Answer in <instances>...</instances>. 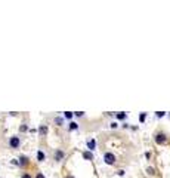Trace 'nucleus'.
Returning a JSON list of instances; mask_svg holds the SVG:
<instances>
[{"label": "nucleus", "mask_w": 170, "mask_h": 178, "mask_svg": "<svg viewBox=\"0 0 170 178\" xmlns=\"http://www.w3.org/2000/svg\"><path fill=\"white\" fill-rule=\"evenodd\" d=\"M25 131H27V126L22 125V126H21V132H25Z\"/></svg>", "instance_id": "nucleus-15"}, {"label": "nucleus", "mask_w": 170, "mask_h": 178, "mask_svg": "<svg viewBox=\"0 0 170 178\" xmlns=\"http://www.w3.org/2000/svg\"><path fill=\"white\" fill-rule=\"evenodd\" d=\"M62 158H64V153H62L61 150H58V151H56V154H55V159H56V160H61Z\"/></svg>", "instance_id": "nucleus-5"}, {"label": "nucleus", "mask_w": 170, "mask_h": 178, "mask_svg": "<svg viewBox=\"0 0 170 178\" xmlns=\"http://www.w3.org/2000/svg\"><path fill=\"white\" fill-rule=\"evenodd\" d=\"M145 116H147V114L142 113V114H140V117H139V120H140V122H143V120H145Z\"/></svg>", "instance_id": "nucleus-14"}, {"label": "nucleus", "mask_w": 170, "mask_h": 178, "mask_svg": "<svg viewBox=\"0 0 170 178\" xmlns=\"http://www.w3.org/2000/svg\"><path fill=\"white\" fill-rule=\"evenodd\" d=\"M27 160H28V159H25V158H21V162H18V163H19L21 166H24V165L27 163Z\"/></svg>", "instance_id": "nucleus-10"}, {"label": "nucleus", "mask_w": 170, "mask_h": 178, "mask_svg": "<svg viewBox=\"0 0 170 178\" xmlns=\"http://www.w3.org/2000/svg\"><path fill=\"white\" fill-rule=\"evenodd\" d=\"M74 114H76V116H83L84 113H83V111H77V113H74Z\"/></svg>", "instance_id": "nucleus-17"}, {"label": "nucleus", "mask_w": 170, "mask_h": 178, "mask_svg": "<svg viewBox=\"0 0 170 178\" xmlns=\"http://www.w3.org/2000/svg\"><path fill=\"white\" fill-rule=\"evenodd\" d=\"M95 144H96V143H95V140H90V141L87 143V147H89L90 150H93V148H95Z\"/></svg>", "instance_id": "nucleus-7"}, {"label": "nucleus", "mask_w": 170, "mask_h": 178, "mask_svg": "<svg viewBox=\"0 0 170 178\" xmlns=\"http://www.w3.org/2000/svg\"><path fill=\"white\" fill-rule=\"evenodd\" d=\"M36 178H46V177H44L43 174H37V177H36Z\"/></svg>", "instance_id": "nucleus-18"}, {"label": "nucleus", "mask_w": 170, "mask_h": 178, "mask_svg": "<svg viewBox=\"0 0 170 178\" xmlns=\"http://www.w3.org/2000/svg\"><path fill=\"white\" fill-rule=\"evenodd\" d=\"M104 160H105V163H107V165H112V163L115 162V156H114L112 153H105Z\"/></svg>", "instance_id": "nucleus-1"}, {"label": "nucleus", "mask_w": 170, "mask_h": 178, "mask_svg": "<svg viewBox=\"0 0 170 178\" xmlns=\"http://www.w3.org/2000/svg\"><path fill=\"white\" fill-rule=\"evenodd\" d=\"M67 178H74V177H67Z\"/></svg>", "instance_id": "nucleus-20"}, {"label": "nucleus", "mask_w": 170, "mask_h": 178, "mask_svg": "<svg viewBox=\"0 0 170 178\" xmlns=\"http://www.w3.org/2000/svg\"><path fill=\"white\" fill-rule=\"evenodd\" d=\"M22 178H31V177H30L28 174H24V175H22Z\"/></svg>", "instance_id": "nucleus-19"}, {"label": "nucleus", "mask_w": 170, "mask_h": 178, "mask_svg": "<svg viewBox=\"0 0 170 178\" xmlns=\"http://www.w3.org/2000/svg\"><path fill=\"white\" fill-rule=\"evenodd\" d=\"M19 137H12L11 140H9V146L12 147V148H18L19 147Z\"/></svg>", "instance_id": "nucleus-2"}, {"label": "nucleus", "mask_w": 170, "mask_h": 178, "mask_svg": "<svg viewBox=\"0 0 170 178\" xmlns=\"http://www.w3.org/2000/svg\"><path fill=\"white\" fill-rule=\"evenodd\" d=\"M55 123H56V125H61V123H62V119H61V117H56V119H55Z\"/></svg>", "instance_id": "nucleus-12"}, {"label": "nucleus", "mask_w": 170, "mask_h": 178, "mask_svg": "<svg viewBox=\"0 0 170 178\" xmlns=\"http://www.w3.org/2000/svg\"><path fill=\"white\" fill-rule=\"evenodd\" d=\"M39 131H40V134H43V135H44V134L47 132V128H46V126H40Z\"/></svg>", "instance_id": "nucleus-9"}, {"label": "nucleus", "mask_w": 170, "mask_h": 178, "mask_svg": "<svg viewBox=\"0 0 170 178\" xmlns=\"http://www.w3.org/2000/svg\"><path fill=\"white\" fill-rule=\"evenodd\" d=\"M157 116H158V117H163L164 113H163V111H157Z\"/></svg>", "instance_id": "nucleus-16"}, {"label": "nucleus", "mask_w": 170, "mask_h": 178, "mask_svg": "<svg viewBox=\"0 0 170 178\" xmlns=\"http://www.w3.org/2000/svg\"><path fill=\"white\" fill-rule=\"evenodd\" d=\"M117 119H120V120H123V119H126V113H123V111H120V113L117 114Z\"/></svg>", "instance_id": "nucleus-8"}, {"label": "nucleus", "mask_w": 170, "mask_h": 178, "mask_svg": "<svg viewBox=\"0 0 170 178\" xmlns=\"http://www.w3.org/2000/svg\"><path fill=\"white\" fill-rule=\"evenodd\" d=\"M37 160H40V162L44 160V153L43 151H37Z\"/></svg>", "instance_id": "nucleus-6"}, {"label": "nucleus", "mask_w": 170, "mask_h": 178, "mask_svg": "<svg viewBox=\"0 0 170 178\" xmlns=\"http://www.w3.org/2000/svg\"><path fill=\"white\" fill-rule=\"evenodd\" d=\"M83 158H84V159H90V160H92V159H93V154H92L90 151H84V153H83Z\"/></svg>", "instance_id": "nucleus-4"}, {"label": "nucleus", "mask_w": 170, "mask_h": 178, "mask_svg": "<svg viewBox=\"0 0 170 178\" xmlns=\"http://www.w3.org/2000/svg\"><path fill=\"white\" fill-rule=\"evenodd\" d=\"M65 117H67V119H71V117H72V113H71V111H67V113H65Z\"/></svg>", "instance_id": "nucleus-11"}, {"label": "nucleus", "mask_w": 170, "mask_h": 178, "mask_svg": "<svg viewBox=\"0 0 170 178\" xmlns=\"http://www.w3.org/2000/svg\"><path fill=\"white\" fill-rule=\"evenodd\" d=\"M70 129H77V123H70Z\"/></svg>", "instance_id": "nucleus-13"}, {"label": "nucleus", "mask_w": 170, "mask_h": 178, "mask_svg": "<svg viewBox=\"0 0 170 178\" xmlns=\"http://www.w3.org/2000/svg\"><path fill=\"white\" fill-rule=\"evenodd\" d=\"M155 141H157V144H163V143H166V135H164V134H158V135L155 137Z\"/></svg>", "instance_id": "nucleus-3"}]
</instances>
